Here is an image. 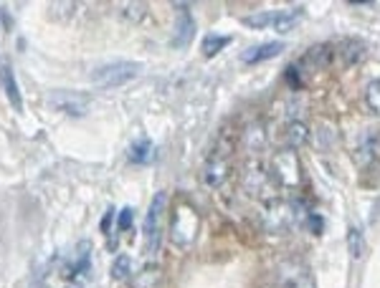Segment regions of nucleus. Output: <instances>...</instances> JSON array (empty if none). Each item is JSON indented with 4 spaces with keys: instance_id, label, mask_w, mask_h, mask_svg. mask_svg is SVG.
Returning <instances> with one entry per match:
<instances>
[{
    "instance_id": "dca6fc26",
    "label": "nucleus",
    "mask_w": 380,
    "mask_h": 288,
    "mask_svg": "<svg viewBox=\"0 0 380 288\" xmlns=\"http://www.w3.org/2000/svg\"><path fill=\"white\" fill-rule=\"evenodd\" d=\"M347 250H350V258L353 261H360L363 253H365V238L358 228L347 230Z\"/></svg>"
},
{
    "instance_id": "f8f14e48",
    "label": "nucleus",
    "mask_w": 380,
    "mask_h": 288,
    "mask_svg": "<svg viewBox=\"0 0 380 288\" xmlns=\"http://www.w3.org/2000/svg\"><path fill=\"white\" fill-rule=\"evenodd\" d=\"M309 142V127L304 124V122H300V119H294V122H289L287 129H284V144H287L289 150H300V147H304V144Z\"/></svg>"
},
{
    "instance_id": "a878e982",
    "label": "nucleus",
    "mask_w": 380,
    "mask_h": 288,
    "mask_svg": "<svg viewBox=\"0 0 380 288\" xmlns=\"http://www.w3.org/2000/svg\"><path fill=\"white\" fill-rule=\"evenodd\" d=\"M66 288H84V286H81V283H69Z\"/></svg>"
},
{
    "instance_id": "f3484780",
    "label": "nucleus",
    "mask_w": 380,
    "mask_h": 288,
    "mask_svg": "<svg viewBox=\"0 0 380 288\" xmlns=\"http://www.w3.org/2000/svg\"><path fill=\"white\" fill-rule=\"evenodd\" d=\"M228 43H231V38H228V36H216V33H211V36H206V38H203V46H200V48H203V56H206V59H213L216 53L223 51Z\"/></svg>"
},
{
    "instance_id": "412c9836",
    "label": "nucleus",
    "mask_w": 380,
    "mask_h": 288,
    "mask_svg": "<svg viewBox=\"0 0 380 288\" xmlns=\"http://www.w3.org/2000/svg\"><path fill=\"white\" fill-rule=\"evenodd\" d=\"M365 101H367V106H370V112L380 117V79H375V81H370V84H367Z\"/></svg>"
},
{
    "instance_id": "7ed1b4c3",
    "label": "nucleus",
    "mask_w": 380,
    "mask_h": 288,
    "mask_svg": "<svg viewBox=\"0 0 380 288\" xmlns=\"http://www.w3.org/2000/svg\"><path fill=\"white\" fill-rule=\"evenodd\" d=\"M167 197L162 195H155L153 203H150V210H147L145 215V253L147 256H155L157 248H160V217H162V210H165Z\"/></svg>"
},
{
    "instance_id": "6ab92c4d",
    "label": "nucleus",
    "mask_w": 380,
    "mask_h": 288,
    "mask_svg": "<svg viewBox=\"0 0 380 288\" xmlns=\"http://www.w3.org/2000/svg\"><path fill=\"white\" fill-rule=\"evenodd\" d=\"M134 271V261L129 256H117L112 263V278L114 281H127Z\"/></svg>"
},
{
    "instance_id": "393cba45",
    "label": "nucleus",
    "mask_w": 380,
    "mask_h": 288,
    "mask_svg": "<svg viewBox=\"0 0 380 288\" xmlns=\"http://www.w3.org/2000/svg\"><path fill=\"white\" fill-rule=\"evenodd\" d=\"M31 288H51V286H48L46 281H36V283H34V286H31Z\"/></svg>"
},
{
    "instance_id": "4be33fe9",
    "label": "nucleus",
    "mask_w": 380,
    "mask_h": 288,
    "mask_svg": "<svg viewBox=\"0 0 380 288\" xmlns=\"http://www.w3.org/2000/svg\"><path fill=\"white\" fill-rule=\"evenodd\" d=\"M340 51L345 53V64H355V61H360L365 56V48H363L360 41H347Z\"/></svg>"
},
{
    "instance_id": "aec40b11",
    "label": "nucleus",
    "mask_w": 380,
    "mask_h": 288,
    "mask_svg": "<svg viewBox=\"0 0 380 288\" xmlns=\"http://www.w3.org/2000/svg\"><path fill=\"white\" fill-rule=\"evenodd\" d=\"M284 288H317V283H314L309 271L300 268V271H294V275H289L287 281H284Z\"/></svg>"
},
{
    "instance_id": "1a4fd4ad",
    "label": "nucleus",
    "mask_w": 380,
    "mask_h": 288,
    "mask_svg": "<svg viewBox=\"0 0 380 288\" xmlns=\"http://www.w3.org/2000/svg\"><path fill=\"white\" fill-rule=\"evenodd\" d=\"M162 275H165L162 266H157V263H147L145 268H140L137 273L132 275L129 286H132V288H157V286H160V281H162Z\"/></svg>"
},
{
    "instance_id": "5701e85b",
    "label": "nucleus",
    "mask_w": 380,
    "mask_h": 288,
    "mask_svg": "<svg viewBox=\"0 0 380 288\" xmlns=\"http://www.w3.org/2000/svg\"><path fill=\"white\" fill-rule=\"evenodd\" d=\"M132 220H134V213H132V208H122L120 210V217H117V230H129L132 228Z\"/></svg>"
},
{
    "instance_id": "6e6552de",
    "label": "nucleus",
    "mask_w": 380,
    "mask_h": 288,
    "mask_svg": "<svg viewBox=\"0 0 380 288\" xmlns=\"http://www.w3.org/2000/svg\"><path fill=\"white\" fill-rule=\"evenodd\" d=\"M284 51V43L281 41H269V43H261V46H251L241 53V61L244 64H261V61H269L274 56H279Z\"/></svg>"
},
{
    "instance_id": "39448f33",
    "label": "nucleus",
    "mask_w": 380,
    "mask_h": 288,
    "mask_svg": "<svg viewBox=\"0 0 380 288\" xmlns=\"http://www.w3.org/2000/svg\"><path fill=\"white\" fill-rule=\"evenodd\" d=\"M274 172H276V180L284 187H297L302 182V164L297 152L294 150H281L276 157H274Z\"/></svg>"
},
{
    "instance_id": "ddd939ff",
    "label": "nucleus",
    "mask_w": 380,
    "mask_h": 288,
    "mask_svg": "<svg viewBox=\"0 0 380 288\" xmlns=\"http://www.w3.org/2000/svg\"><path fill=\"white\" fill-rule=\"evenodd\" d=\"M304 10L302 8H287V10H276V20H274V31L276 33H289L297 28V23L302 20Z\"/></svg>"
},
{
    "instance_id": "b1692460",
    "label": "nucleus",
    "mask_w": 380,
    "mask_h": 288,
    "mask_svg": "<svg viewBox=\"0 0 380 288\" xmlns=\"http://www.w3.org/2000/svg\"><path fill=\"white\" fill-rule=\"evenodd\" d=\"M114 215V210H109L107 215H104V220H101V228H104V233H109V220H112Z\"/></svg>"
},
{
    "instance_id": "2eb2a0df",
    "label": "nucleus",
    "mask_w": 380,
    "mask_h": 288,
    "mask_svg": "<svg viewBox=\"0 0 380 288\" xmlns=\"http://www.w3.org/2000/svg\"><path fill=\"white\" fill-rule=\"evenodd\" d=\"M155 150H153V142L150 139H140V142H134L129 147V162H137V164H147L153 159Z\"/></svg>"
},
{
    "instance_id": "9b49d317",
    "label": "nucleus",
    "mask_w": 380,
    "mask_h": 288,
    "mask_svg": "<svg viewBox=\"0 0 380 288\" xmlns=\"http://www.w3.org/2000/svg\"><path fill=\"white\" fill-rule=\"evenodd\" d=\"M89 256H92V243L81 240L79 245H76V253H73L71 263L66 266L69 278H76V275L87 273V271H89Z\"/></svg>"
},
{
    "instance_id": "423d86ee",
    "label": "nucleus",
    "mask_w": 380,
    "mask_h": 288,
    "mask_svg": "<svg viewBox=\"0 0 380 288\" xmlns=\"http://www.w3.org/2000/svg\"><path fill=\"white\" fill-rule=\"evenodd\" d=\"M231 175V162H228V152H213L203 167V182L208 187H220Z\"/></svg>"
},
{
    "instance_id": "f03ea898",
    "label": "nucleus",
    "mask_w": 380,
    "mask_h": 288,
    "mask_svg": "<svg viewBox=\"0 0 380 288\" xmlns=\"http://www.w3.org/2000/svg\"><path fill=\"white\" fill-rule=\"evenodd\" d=\"M140 69L142 66L134 64V61H114V64H104L99 69H94L89 79L101 89H114V86L129 84L140 73Z\"/></svg>"
},
{
    "instance_id": "9d476101",
    "label": "nucleus",
    "mask_w": 380,
    "mask_h": 288,
    "mask_svg": "<svg viewBox=\"0 0 380 288\" xmlns=\"http://www.w3.org/2000/svg\"><path fill=\"white\" fill-rule=\"evenodd\" d=\"M0 79H3V89H6V96H8V101H10V106H13L15 112H20V109H23V96H20V89H18V81H15L13 69L8 64H3V69H0Z\"/></svg>"
},
{
    "instance_id": "0eeeda50",
    "label": "nucleus",
    "mask_w": 380,
    "mask_h": 288,
    "mask_svg": "<svg viewBox=\"0 0 380 288\" xmlns=\"http://www.w3.org/2000/svg\"><path fill=\"white\" fill-rule=\"evenodd\" d=\"M193 38H195V20H193V15H190V10H188V6H181V15L175 20L173 46L188 48Z\"/></svg>"
},
{
    "instance_id": "4468645a",
    "label": "nucleus",
    "mask_w": 380,
    "mask_h": 288,
    "mask_svg": "<svg viewBox=\"0 0 380 288\" xmlns=\"http://www.w3.org/2000/svg\"><path fill=\"white\" fill-rule=\"evenodd\" d=\"M380 157V134H367L358 147V159L363 164H370Z\"/></svg>"
},
{
    "instance_id": "f257e3e1",
    "label": "nucleus",
    "mask_w": 380,
    "mask_h": 288,
    "mask_svg": "<svg viewBox=\"0 0 380 288\" xmlns=\"http://www.w3.org/2000/svg\"><path fill=\"white\" fill-rule=\"evenodd\" d=\"M200 228V217L195 213V208L188 200H178L173 208V215H170V240L178 245V248H190L198 238Z\"/></svg>"
},
{
    "instance_id": "20e7f679",
    "label": "nucleus",
    "mask_w": 380,
    "mask_h": 288,
    "mask_svg": "<svg viewBox=\"0 0 380 288\" xmlns=\"http://www.w3.org/2000/svg\"><path fill=\"white\" fill-rule=\"evenodd\" d=\"M46 101L54 109L64 114H71V117H84L92 104V96L89 94H81V92H69V89H56L46 96Z\"/></svg>"
},
{
    "instance_id": "a211bd4d",
    "label": "nucleus",
    "mask_w": 380,
    "mask_h": 288,
    "mask_svg": "<svg viewBox=\"0 0 380 288\" xmlns=\"http://www.w3.org/2000/svg\"><path fill=\"white\" fill-rule=\"evenodd\" d=\"M274 20H276V10L274 13H253V15H246V18L241 20L246 28L251 31H264V28H274Z\"/></svg>"
}]
</instances>
